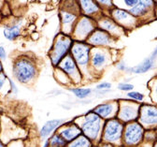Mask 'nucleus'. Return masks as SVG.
Wrapping results in <instances>:
<instances>
[{
    "instance_id": "9",
    "label": "nucleus",
    "mask_w": 157,
    "mask_h": 147,
    "mask_svg": "<svg viewBox=\"0 0 157 147\" xmlns=\"http://www.w3.org/2000/svg\"><path fill=\"white\" fill-rule=\"evenodd\" d=\"M21 26H22V20L18 19L13 25L7 26L4 30L3 34L6 39L10 41L16 40L20 36H21Z\"/></svg>"
},
{
    "instance_id": "11",
    "label": "nucleus",
    "mask_w": 157,
    "mask_h": 147,
    "mask_svg": "<svg viewBox=\"0 0 157 147\" xmlns=\"http://www.w3.org/2000/svg\"><path fill=\"white\" fill-rule=\"evenodd\" d=\"M60 68L65 72H67L69 76H71L73 79H77L78 72V69L76 66V62L74 61L73 57L67 55L60 64Z\"/></svg>"
},
{
    "instance_id": "25",
    "label": "nucleus",
    "mask_w": 157,
    "mask_h": 147,
    "mask_svg": "<svg viewBox=\"0 0 157 147\" xmlns=\"http://www.w3.org/2000/svg\"><path fill=\"white\" fill-rule=\"evenodd\" d=\"M75 19V16L71 13H68V12H63V18H62V21L64 24H69L71 23L72 21Z\"/></svg>"
},
{
    "instance_id": "26",
    "label": "nucleus",
    "mask_w": 157,
    "mask_h": 147,
    "mask_svg": "<svg viewBox=\"0 0 157 147\" xmlns=\"http://www.w3.org/2000/svg\"><path fill=\"white\" fill-rule=\"evenodd\" d=\"M127 96L133 99H136V100H139V101H141L143 99V95L139 93V92H129L127 93Z\"/></svg>"
},
{
    "instance_id": "21",
    "label": "nucleus",
    "mask_w": 157,
    "mask_h": 147,
    "mask_svg": "<svg viewBox=\"0 0 157 147\" xmlns=\"http://www.w3.org/2000/svg\"><path fill=\"white\" fill-rule=\"evenodd\" d=\"M81 5L86 14H92L98 10L97 5L92 1H81Z\"/></svg>"
},
{
    "instance_id": "10",
    "label": "nucleus",
    "mask_w": 157,
    "mask_h": 147,
    "mask_svg": "<svg viewBox=\"0 0 157 147\" xmlns=\"http://www.w3.org/2000/svg\"><path fill=\"white\" fill-rule=\"evenodd\" d=\"M63 120L60 119H53V120H50L48 122H46L42 128L39 130V137L41 139H49L48 137H50L52 132L60 127V125L62 124Z\"/></svg>"
},
{
    "instance_id": "36",
    "label": "nucleus",
    "mask_w": 157,
    "mask_h": 147,
    "mask_svg": "<svg viewBox=\"0 0 157 147\" xmlns=\"http://www.w3.org/2000/svg\"><path fill=\"white\" fill-rule=\"evenodd\" d=\"M0 147H6V144L1 140H0Z\"/></svg>"
},
{
    "instance_id": "28",
    "label": "nucleus",
    "mask_w": 157,
    "mask_h": 147,
    "mask_svg": "<svg viewBox=\"0 0 157 147\" xmlns=\"http://www.w3.org/2000/svg\"><path fill=\"white\" fill-rule=\"evenodd\" d=\"M8 80H9V77L7 76V74L5 72L0 74V92H1V90L3 89L5 83H6V81H8Z\"/></svg>"
},
{
    "instance_id": "37",
    "label": "nucleus",
    "mask_w": 157,
    "mask_h": 147,
    "mask_svg": "<svg viewBox=\"0 0 157 147\" xmlns=\"http://www.w3.org/2000/svg\"><path fill=\"white\" fill-rule=\"evenodd\" d=\"M0 133H1V122H0Z\"/></svg>"
},
{
    "instance_id": "3",
    "label": "nucleus",
    "mask_w": 157,
    "mask_h": 147,
    "mask_svg": "<svg viewBox=\"0 0 157 147\" xmlns=\"http://www.w3.org/2000/svg\"><path fill=\"white\" fill-rule=\"evenodd\" d=\"M71 45L72 40L67 36H61L56 40L51 53V60L53 65H58L59 62L67 56V54Z\"/></svg>"
},
{
    "instance_id": "14",
    "label": "nucleus",
    "mask_w": 157,
    "mask_h": 147,
    "mask_svg": "<svg viewBox=\"0 0 157 147\" xmlns=\"http://www.w3.org/2000/svg\"><path fill=\"white\" fill-rule=\"evenodd\" d=\"M109 37L107 33L101 32V31H96L92 34V36L89 38V42L94 45H104L109 43Z\"/></svg>"
},
{
    "instance_id": "27",
    "label": "nucleus",
    "mask_w": 157,
    "mask_h": 147,
    "mask_svg": "<svg viewBox=\"0 0 157 147\" xmlns=\"http://www.w3.org/2000/svg\"><path fill=\"white\" fill-rule=\"evenodd\" d=\"M118 88L122 91H130L131 92V90L134 88V86L132 85H130V83H120V85H118Z\"/></svg>"
},
{
    "instance_id": "15",
    "label": "nucleus",
    "mask_w": 157,
    "mask_h": 147,
    "mask_svg": "<svg viewBox=\"0 0 157 147\" xmlns=\"http://www.w3.org/2000/svg\"><path fill=\"white\" fill-rule=\"evenodd\" d=\"M113 111H114L113 105L110 103H106V104H101V105H99V106H97L94 109V113L99 117L108 118L113 113Z\"/></svg>"
},
{
    "instance_id": "5",
    "label": "nucleus",
    "mask_w": 157,
    "mask_h": 147,
    "mask_svg": "<svg viewBox=\"0 0 157 147\" xmlns=\"http://www.w3.org/2000/svg\"><path fill=\"white\" fill-rule=\"evenodd\" d=\"M143 137V129L137 123L128 125L124 134V141L126 145H136Z\"/></svg>"
},
{
    "instance_id": "32",
    "label": "nucleus",
    "mask_w": 157,
    "mask_h": 147,
    "mask_svg": "<svg viewBox=\"0 0 157 147\" xmlns=\"http://www.w3.org/2000/svg\"><path fill=\"white\" fill-rule=\"evenodd\" d=\"M124 3L127 5V6H131V7H135L137 3H139V1H136V0H126V1H124Z\"/></svg>"
},
{
    "instance_id": "23",
    "label": "nucleus",
    "mask_w": 157,
    "mask_h": 147,
    "mask_svg": "<svg viewBox=\"0 0 157 147\" xmlns=\"http://www.w3.org/2000/svg\"><path fill=\"white\" fill-rule=\"evenodd\" d=\"M71 91L73 92V94L76 97H80V98H84V97H88L92 92L91 89H89V88H76V89H72Z\"/></svg>"
},
{
    "instance_id": "8",
    "label": "nucleus",
    "mask_w": 157,
    "mask_h": 147,
    "mask_svg": "<svg viewBox=\"0 0 157 147\" xmlns=\"http://www.w3.org/2000/svg\"><path fill=\"white\" fill-rule=\"evenodd\" d=\"M94 30V25L92 21L87 18H82L78 21V23L76 26L75 35L78 36L80 38H84L87 37L92 31Z\"/></svg>"
},
{
    "instance_id": "38",
    "label": "nucleus",
    "mask_w": 157,
    "mask_h": 147,
    "mask_svg": "<svg viewBox=\"0 0 157 147\" xmlns=\"http://www.w3.org/2000/svg\"><path fill=\"white\" fill-rule=\"evenodd\" d=\"M154 147H157V142L155 143V145H154Z\"/></svg>"
},
{
    "instance_id": "6",
    "label": "nucleus",
    "mask_w": 157,
    "mask_h": 147,
    "mask_svg": "<svg viewBox=\"0 0 157 147\" xmlns=\"http://www.w3.org/2000/svg\"><path fill=\"white\" fill-rule=\"evenodd\" d=\"M89 53L90 48L82 43H77L72 48V56L74 58V61L81 66H84L88 63Z\"/></svg>"
},
{
    "instance_id": "18",
    "label": "nucleus",
    "mask_w": 157,
    "mask_h": 147,
    "mask_svg": "<svg viewBox=\"0 0 157 147\" xmlns=\"http://www.w3.org/2000/svg\"><path fill=\"white\" fill-rule=\"evenodd\" d=\"M113 16L114 18L121 22L122 24L124 25H126L127 23H131L132 22V17L124 10H115L113 11Z\"/></svg>"
},
{
    "instance_id": "20",
    "label": "nucleus",
    "mask_w": 157,
    "mask_h": 147,
    "mask_svg": "<svg viewBox=\"0 0 157 147\" xmlns=\"http://www.w3.org/2000/svg\"><path fill=\"white\" fill-rule=\"evenodd\" d=\"M50 147H66L67 142L63 139L60 134H53L49 138Z\"/></svg>"
},
{
    "instance_id": "30",
    "label": "nucleus",
    "mask_w": 157,
    "mask_h": 147,
    "mask_svg": "<svg viewBox=\"0 0 157 147\" xmlns=\"http://www.w3.org/2000/svg\"><path fill=\"white\" fill-rule=\"evenodd\" d=\"M7 59V52L3 46H0V60L5 61Z\"/></svg>"
},
{
    "instance_id": "16",
    "label": "nucleus",
    "mask_w": 157,
    "mask_h": 147,
    "mask_svg": "<svg viewBox=\"0 0 157 147\" xmlns=\"http://www.w3.org/2000/svg\"><path fill=\"white\" fill-rule=\"evenodd\" d=\"M154 66V60L151 57L145 59L141 64H140L139 66H136L135 68H132L130 70L131 72L136 73V74H141V73H145L148 70H150L151 69H152Z\"/></svg>"
},
{
    "instance_id": "2",
    "label": "nucleus",
    "mask_w": 157,
    "mask_h": 147,
    "mask_svg": "<svg viewBox=\"0 0 157 147\" xmlns=\"http://www.w3.org/2000/svg\"><path fill=\"white\" fill-rule=\"evenodd\" d=\"M101 131L100 117L94 113H89L85 117V121L82 125V132L90 141H94L99 137Z\"/></svg>"
},
{
    "instance_id": "13",
    "label": "nucleus",
    "mask_w": 157,
    "mask_h": 147,
    "mask_svg": "<svg viewBox=\"0 0 157 147\" xmlns=\"http://www.w3.org/2000/svg\"><path fill=\"white\" fill-rule=\"evenodd\" d=\"M137 113H140V111H137L136 108H133L130 106H124L121 109L119 117L124 122H128V121H131V120H134L135 118H136Z\"/></svg>"
},
{
    "instance_id": "1",
    "label": "nucleus",
    "mask_w": 157,
    "mask_h": 147,
    "mask_svg": "<svg viewBox=\"0 0 157 147\" xmlns=\"http://www.w3.org/2000/svg\"><path fill=\"white\" fill-rule=\"evenodd\" d=\"M37 70L34 61L27 56H20L14 60L12 65V74L17 81L23 85H28L36 76Z\"/></svg>"
},
{
    "instance_id": "4",
    "label": "nucleus",
    "mask_w": 157,
    "mask_h": 147,
    "mask_svg": "<svg viewBox=\"0 0 157 147\" xmlns=\"http://www.w3.org/2000/svg\"><path fill=\"white\" fill-rule=\"evenodd\" d=\"M123 132V125L117 120H110L105 125L103 132V140L109 143L117 142L119 140H121Z\"/></svg>"
},
{
    "instance_id": "12",
    "label": "nucleus",
    "mask_w": 157,
    "mask_h": 147,
    "mask_svg": "<svg viewBox=\"0 0 157 147\" xmlns=\"http://www.w3.org/2000/svg\"><path fill=\"white\" fill-rule=\"evenodd\" d=\"M82 129L80 128L77 127V125H69V127L62 129L59 134L63 137V139L67 143H69V142L73 141L74 140H76L78 137L82 135Z\"/></svg>"
},
{
    "instance_id": "24",
    "label": "nucleus",
    "mask_w": 157,
    "mask_h": 147,
    "mask_svg": "<svg viewBox=\"0 0 157 147\" xmlns=\"http://www.w3.org/2000/svg\"><path fill=\"white\" fill-rule=\"evenodd\" d=\"M100 26L104 29H106L107 31H109V32H112V31H114L117 28L116 25L113 22H111L110 20H109V19H106V20L101 21V22H100Z\"/></svg>"
},
{
    "instance_id": "7",
    "label": "nucleus",
    "mask_w": 157,
    "mask_h": 147,
    "mask_svg": "<svg viewBox=\"0 0 157 147\" xmlns=\"http://www.w3.org/2000/svg\"><path fill=\"white\" fill-rule=\"evenodd\" d=\"M140 121L145 125L157 124V108L151 106H144L140 111Z\"/></svg>"
},
{
    "instance_id": "33",
    "label": "nucleus",
    "mask_w": 157,
    "mask_h": 147,
    "mask_svg": "<svg viewBox=\"0 0 157 147\" xmlns=\"http://www.w3.org/2000/svg\"><path fill=\"white\" fill-rule=\"evenodd\" d=\"M118 69L121 70H126V66L124 65V63H121L120 65H118Z\"/></svg>"
},
{
    "instance_id": "22",
    "label": "nucleus",
    "mask_w": 157,
    "mask_h": 147,
    "mask_svg": "<svg viewBox=\"0 0 157 147\" xmlns=\"http://www.w3.org/2000/svg\"><path fill=\"white\" fill-rule=\"evenodd\" d=\"M106 62V55L101 53H96L93 56V65L95 68H101Z\"/></svg>"
},
{
    "instance_id": "35",
    "label": "nucleus",
    "mask_w": 157,
    "mask_h": 147,
    "mask_svg": "<svg viewBox=\"0 0 157 147\" xmlns=\"http://www.w3.org/2000/svg\"><path fill=\"white\" fill-rule=\"evenodd\" d=\"M4 72V67H3V64H2V61L0 60V74Z\"/></svg>"
},
{
    "instance_id": "17",
    "label": "nucleus",
    "mask_w": 157,
    "mask_h": 147,
    "mask_svg": "<svg viewBox=\"0 0 157 147\" xmlns=\"http://www.w3.org/2000/svg\"><path fill=\"white\" fill-rule=\"evenodd\" d=\"M151 4H152L151 1H139V3L130 10V13H132L133 15H136V16H140V15L145 13L147 9Z\"/></svg>"
},
{
    "instance_id": "31",
    "label": "nucleus",
    "mask_w": 157,
    "mask_h": 147,
    "mask_svg": "<svg viewBox=\"0 0 157 147\" xmlns=\"http://www.w3.org/2000/svg\"><path fill=\"white\" fill-rule=\"evenodd\" d=\"M110 87H111V85L109 82H102L96 86L97 89H109Z\"/></svg>"
},
{
    "instance_id": "29",
    "label": "nucleus",
    "mask_w": 157,
    "mask_h": 147,
    "mask_svg": "<svg viewBox=\"0 0 157 147\" xmlns=\"http://www.w3.org/2000/svg\"><path fill=\"white\" fill-rule=\"evenodd\" d=\"M9 82H10V92L13 94H17L18 93V87L16 85V83L13 81V80H11L10 78H9Z\"/></svg>"
},
{
    "instance_id": "34",
    "label": "nucleus",
    "mask_w": 157,
    "mask_h": 147,
    "mask_svg": "<svg viewBox=\"0 0 157 147\" xmlns=\"http://www.w3.org/2000/svg\"><path fill=\"white\" fill-rule=\"evenodd\" d=\"M156 56H157V47L155 48V50L153 51V53H152V54H151V58H152L153 60L156 58Z\"/></svg>"
},
{
    "instance_id": "19",
    "label": "nucleus",
    "mask_w": 157,
    "mask_h": 147,
    "mask_svg": "<svg viewBox=\"0 0 157 147\" xmlns=\"http://www.w3.org/2000/svg\"><path fill=\"white\" fill-rule=\"evenodd\" d=\"M91 141L84 135H81L73 141L67 143V147H90Z\"/></svg>"
},
{
    "instance_id": "39",
    "label": "nucleus",
    "mask_w": 157,
    "mask_h": 147,
    "mask_svg": "<svg viewBox=\"0 0 157 147\" xmlns=\"http://www.w3.org/2000/svg\"><path fill=\"white\" fill-rule=\"evenodd\" d=\"M156 96H157V86H156Z\"/></svg>"
}]
</instances>
